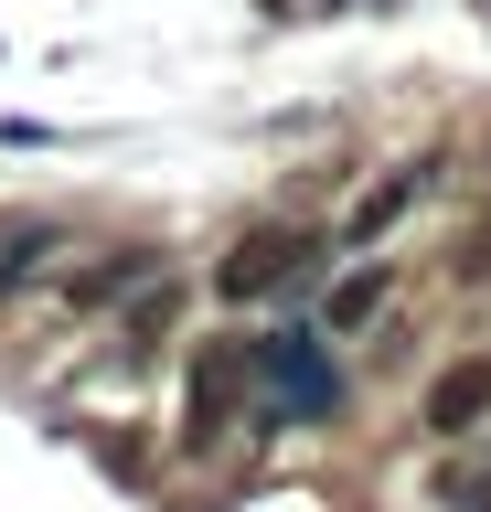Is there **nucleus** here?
<instances>
[{
  "instance_id": "nucleus-4",
  "label": "nucleus",
  "mask_w": 491,
  "mask_h": 512,
  "mask_svg": "<svg viewBox=\"0 0 491 512\" xmlns=\"http://www.w3.org/2000/svg\"><path fill=\"white\" fill-rule=\"evenodd\" d=\"M481 416H491V363H459V374H438V395H427V427H438V438L481 427Z\"/></svg>"
},
{
  "instance_id": "nucleus-1",
  "label": "nucleus",
  "mask_w": 491,
  "mask_h": 512,
  "mask_svg": "<svg viewBox=\"0 0 491 512\" xmlns=\"http://www.w3.org/2000/svg\"><path fill=\"white\" fill-rule=\"evenodd\" d=\"M246 384L267 395V427H278V416H289V427H310V416L342 406V374L321 363V331H299V320L246 342Z\"/></svg>"
},
{
  "instance_id": "nucleus-3",
  "label": "nucleus",
  "mask_w": 491,
  "mask_h": 512,
  "mask_svg": "<svg viewBox=\"0 0 491 512\" xmlns=\"http://www.w3.org/2000/svg\"><path fill=\"white\" fill-rule=\"evenodd\" d=\"M235 406H246V342H214L193 374V448H225L235 438Z\"/></svg>"
},
{
  "instance_id": "nucleus-2",
  "label": "nucleus",
  "mask_w": 491,
  "mask_h": 512,
  "mask_svg": "<svg viewBox=\"0 0 491 512\" xmlns=\"http://www.w3.org/2000/svg\"><path fill=\"white\" fill-rule=\"evenodd\" d=\"M310 267H321V235H278V224H257V235L214 267V288H225V299H267V288H299Z\"/></svg>"
},
{
  "instance_id": "nucleus-7",
  "label": "nucleus",
  "mask_w": 491,
  "mask_h": 512,
  "mask_svg": "<svg viewBox=\"0 0 491 512\" xmlns=\"http://www.w3.org/2000/svg\"><path fill=\"white\" fill-rule=\"evenodd\" d=\"M139 278H150V246H118V267H86L75 299H118V288H139Z\"/></svg>"
},
{
  "instance_id": "nucleus-5",
  "label": "nucleus",
  "mask_w": 491,
  "mask_h": 512,
  "mask_svg": "<svg viewBox=\"0 0 491 512\" xmlns=\"http://www.w3.org/2000/svg\"><path fill=\"white\" fill-rule=\"evenodd\" d=\"M54 246H65L54 224H22V235H0V299H11V288H33L43 267H54Z\"/></svg>"
},
{
  "instance_id": "nucleus-8",
  "label": "nucleus",
  "mask_w": 491,
  "mask_h": 512,
  "mask_svg": "<svg viewBox=\"0 0 491 512\" xmlns=\"http://www.w3.org/2000/svg\"><path fill=\"white\" fill-rule=\"evenodd\" d=\"M374 310H385V267H374V278H353L342 299H331V331H353V320H374Z\"/></svg>"
},
{
  "instance_id": "nucleus-6",
  "label": "nucleus",
  "mask_w": 491,
  "mask_h": 512,
  "mask_svg": "<svg viewBox=\"0 0 491 512\" xmlns=\"http://www.w3.org/2000/svg\"><path fill=\"white\" fill-rule=\"evenodd\" d=\"M438 502H449V512H491V448H481V459H449V470H438Z\"/></svg>"
}]
</instances>
